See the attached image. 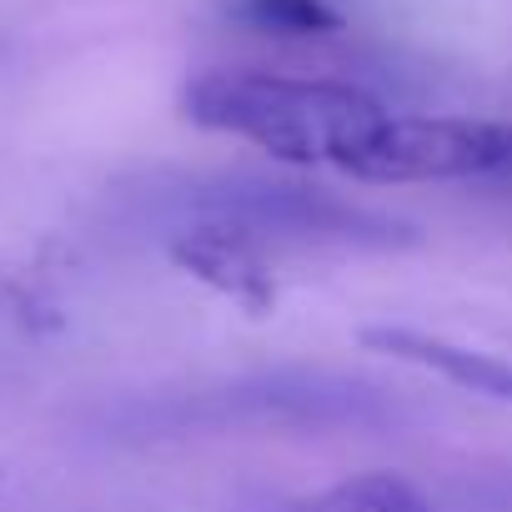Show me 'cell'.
I'll use <instances>...</instances> for the list:
<instances>
[{
	"mask_svg": "<svg viewBox=\"0 0 512 512\" xmlns=\"http://www.w3.org/2000/svg\"><path fill=\"white\" fill-rule=\"evenodd\" d=\"M181 106L201 131L251 141L287 166H332L342 176L392 116L357 86L272 71H206L186 86Z\"/></svg>",
	"mask_w": 512,
	"mask_h": 512,
	"instance_id": "6da1fadb",
	"label": "cell"
},
{
	"mask_svg": "<svg viewBox=\"0 0 512 512\" xmlns=\"http://www.w3.org/2000/svg\"><path fill=\"white\" fill-rule=\"evenodd\" d=\"M146 216L166 231L181 226H216L246 236L256 246H317V251H397L412 246L417 231L387 211L362 201H342L332 191L277 181L256 171H206L181 176L171 186H151L141 196Z\"/></svg>",
	"mask_w": 512,
	"mask_h": 512,
	"instance_id": "7a4b0ae2",
	"label": "cell"
},
{
	"mask_svg": "<svg viewBox=\"0 0 512 512\" xmlns=\"http://www.w3.org/2000/svg\"><path fill=\"white\" fill-rule=\"evenodd\" d=\"M397 407L382 387L337 377V372H267L191 397L131 402L116 412L121 427L161 437L191 427H367L387 422Z\"/></svg>",
	"mask_w": 512,
	"mask_h": 512,
	"instance_id": "3957f363",
	"label": "cell"
},
{
	"mask_svg": "<svg viewBox=\"0 0 512 512\" xmlns=\"http://www.w3.org/2000/svg\"><path fill=\"white\" fill-rule=\"evenodd\" d=\"M357 181L407 186V181H507L512 176V126L472 116H387L372 146L352 161Z\"/></svg>",
	"mask_w": 512,
	"mask_h": 512,
	"instance_id": "277c9868",
	"label": "cell"
},
{
	"mask_svg": "<svg viewBox=\"0 0 512 512\" xmlns=\"http://www.w3.org/2000/svg\"><path fill=\"white\" fill-rule=\"evenodd\" d=\"M166 251H171L176 267L201 277L211 292L231 297L251 317L272 312L277 282H272V267H267V251L256 241L216 231V226H181V231H166Z\"/></svg>",
	"mask_w": 512,
	"mask_h": 512,
	"instance_id": "5b68a950",
	"label": "cell"
},
{
	"mask_svg": "<svg viewBox=\"0 0 512 512\" xmlns=\"http://www.w3.org/2000/svg\"><path fill=\"white\" fill-rule=\"evenodd\" d=\"M362 347L387 352L407 367L437 372L442 382H457L492 402H512V362H502V357H487V352H472V347H457V342H442V337H427L412 327H367Z\"/></svg>",
	"mask_w": 512,
	"mask_h": 512,
	"instance_id": "8992f818",
	"label": "cell"
},
{
	"mask_svg": "<svg viewBox=\"0 0 512 512\" xmlns=\"http://www.w3.org/2000/svg\"><path fill=\"white\" fill-rule=\"evenodd\" d=\"M282 512H432V507L407 477L367 472V477H347L337 487H322L312 497H297Z\"/></svg>",
	"mask_w": 512,
	"mask_h": 512,
	"instance_id": "52a82bcc",
	"label": "cell"
},
{
	"mask_svg": "<svg viewBox=\"0 0 512 512\" xmlns=\"http://www.w3.org/2000/svg\"><path fill=\"white\" fill-rule=\"evenodd\" d=\"M236 21L277 36H327L342 26L327 0H236Z\"/></svg>",
	"mask_w": 512,
	"mask_h": 512,
	"instance_id": "ba28073f",
	"label": "cell"
}]
</instances>
